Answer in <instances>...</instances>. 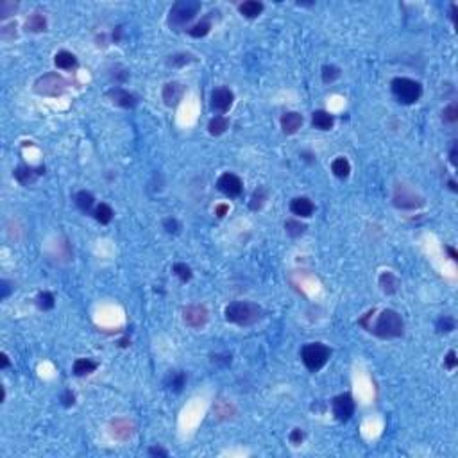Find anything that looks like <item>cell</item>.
Wrapping results in <instances>:
<instances>
[{"label": "cell", "mask_w": 458, "mask_h": 458, "mask_svg": "<svg viewBox=\"0 0 458 458\" xmlns=\"http://www.w3.org/2000/svg\"><path fill=\"white\" fill-rule=\"evenodd\" d=\"M367 330L372 331V333L380 338H397L403 335L405 324L397 312H394V310H383V312L378 315L376 324H374V326H369Z\"/></svg>", "instance_id": "6da1fadb"}, {"label": "cell", "mask_w": 458, "mask_h": 458, "mask_svg": "<svg viewBox=\"0 0 458 458\" xmlns=\"http://www.w3.org/2000/svg\"><path fill=\"white\" fill-rule=\"evenodd\" d=\"M226 320L238 326H251V324L258 322L261 319V308L254 303H246V301H238V303H231L226 306Z\"/></svg>", "instance_id": "7a4b0ae2"}, {"label": "cell", "mask_w": 458, "mask_h": 458, "mask_svg": "<svg viewBox=\"0 0 458 458\" xmlns=\"http://www.w3.org/2000/svg\"><path fill=\"white\" fill-rule=\"evenodd\" d=\"M199 11H201V2H197V0H179L172 6L169 13V25L176 31L183 29L186 23H190L197 16Z\"/></svg>", "instance_id": "3957f363"}, {"label": "cell", "mask_w": 458, "mask_h": 458, "mask_svg": "<svg viewBox=\"0 0 458 458\" xmlns=\"http://www.w3.org/2000/svg\"><path fill=\"white\" fill-rule=\"evenodd\" d=\"M331 356V349L326 347L320 342H313V344H306L301 351V358H303V363L306 365V369L312 370V372H317L320 370L324 365L328 363Z\"/></svg>", "instance_id": "277c9868"}, {"label": "cell", "mask_w": 458, "mask_h": 458, "mask_svg": "<svg viewBox=\"0 0 458 458\" xmlns=\"http://www.w3.org/2000/svg\"><path fill=\"white\" fill-rule=\"evenodd\" d=\"M392 93L401 104H414L421 99L422 88L417 81L408 77H396L390 83Z\"/></svg>", "instance_id": "5b68a950"}, {"label": "cell", "mask_w": 458, "mask_h": 458, "mask_svg": "<svg viewBox=\"0 0 458 458\" xmlns=\"http://www.w3.org/2000/svg\"><path fill=\"white\" fill-rule=\"evenodd\" d=\"M66 88H68V81H65L58 73H47L34 83V92L45 97H59L65 93Z\"/></svg>", "instance_id": "8992f818"}, {"label": "cell", "mask_w": 458, "mask_h": 458, "mask_svg": "<svg viewBox=\"0 0 458 458\" xmlns=\"http://www.w3.org/2000/svg\"><path fill=\"white\" fill-rule=\"evenodd\" d=\"M422 204H424V201L415 192H412L405 184L397 186L396 194H394V206H397L401 209H415V208H421Z\"/></svg>", "instance_id": "52a82bcc"}, {"label": "cell", "mask_w": 458, "mask_h": 458, "mask_svg": "<svg viewBox=\"0 0 458 458\" xmlns=\"http://www.w3.org/2000/svg\"><path fill=\"white\" fill-rule=\"evenodd\" d=\"M217 188H219L220 192H222L224 195H227V197H238L240 194H242V179H240L238 176H235V174H222V176L219 177V181H217Z\"/></svg>", "instance_id": "ba28073f"}, {"label": "cell", "mask_w": 458, "mask_h": 458, "mask_svg": "<svg viewBox=\"0 0 458 458\" xmlns=\"http://www.w3.org/2000/svg\"><path fill=\"white\" fill-rule=\"evenodd\" d=\"M355 414V401L349 394H340L333 399V415L340 422H345Z\"/></svg>", "instance_id": "9c48e42d"}, {"label": "cell", "mask_w": 458, "mask_h": 458, "mask_svg": "<svg viewBox=\"0 0 458 458\" xmlns=\"http://www.w3.org/2000/svg\"><path fill=\"white\" fill-rule=\"evenodd\" d=\"M183 319L190 328H202L208 322V310L202 304H190L183 310Z\"/></svg>", "instance_id": "30bf717a"}, {"label": "cell", "mask_w": 458, "mask_h": 458, "mask_svg": "<svg viewBox=\"0 0 458 458\" xmlns=\"http://www.w3.org/2000/svg\"><path fill=\"white\" fill-rule=\"evenodd\" d=\"M233 100H235V95H233L231 90H227V88L213 90L211 107L215 111H219V113H226V111H229V107L233 106Z\"/></svg>", "instance_id": "8fae6325"}, {"label": "cell", "mask_w": 458, "mask_h": 458, "mask_svg": "<svg viewBox=\"0 0 458 458\" xmlns=\"http://www.w3.org/2000/svg\"><path fill=\"white\" fill-rule=\"evenodd\" d=\"M183 95H184V86L179 85V83H169L163 88V100L170 107L177 106L181 102V99H183Z\"/></svg>", "instance_id": "7c38bea8"}, {"label": "cell", "mask_w": 458, "mask_h": 458, "mask_svg": "<svg viewBox=\"0 0 458 458\" xmlns=\"http://www.w3.org/2000/svg\"><path fill=\"white\" fill-rule=\"evenodd\" d=\"M107 99L120 107H134L136 106V97L132 95V93H129L127 90H122V88L110 90V92H107Z\"/></svg>", "instance_id": "4fadbf2b"}, {"label": "cell", "mask_w": 458, "mask_h": 458, "mask_svg": "<svg viewBox=\"0 0 458 458\" xmlns=\"http://www.w3.org/2000/svg\"><path fill=\"white\" fill-rule=\"evenodd\" d=\"M313 209H315V206H313V202L308 197H295L290 202V211L297 217H303V219L312 217Z\"/></svg>", "instance_id": "5bb4252c"}, {"label": "cell", "mask_w": 458, "mask_h": 458, "mask_svg": "<svg viewBox=\"0 0 458 458\" xmlns=\"http://www.w3.org/2000/svg\"><path fill=\"white\" fill-rule=\"evenodd\" d=\"M110 428H111V435L118 440L131 439L132 432H134V429H132V424L129 421H125V419H115V421H111Z\"/></svg>", "instance_id": "9a60e30c"}, {"label": "cell", "mask_w": 458, "mask_h": 458, "mask_svg": "<svg viewBox=\"0 0 458 458\" xmlns=\"http://www.w3.org/2000/svg\"><path fill=\"white\" fill-rule=\"evenodd\" d=\"M303 125V117L295 111H288L281 117V129L285 134H293Z\"/></svg>", "instance_id": "2e32d148"}, {"label": "cell", "mask_w": 458, "mask_h": 458, "mask_svg": "<svg viewBox=\"0 0 458 458\" xmlns=\"http://www.w3.org/2000/svg\"><path fill=\"white\" fill-rule=\"evenodd\" d=\"M43 172H45V169L34 170L33 167L20 165V167H16V169H15V177L22 184H29V183H33V181L36 179V176H40V174H43Z\"/></svg>", "instance_id": "e0dca14e"}, {"label": "cell", "mask_w": 458, "mask_h": 458, "mask_svg": "<svg viewBox=\"0 0 458 458\" xmlns=\"http://www.w3.org/2000/svg\"><path fill=\"white\" fill-rule=\"evenodd\" d=\"M312 124H313V127L320 129V131H330V129L333 127V124H335V118H333V115H330L328 111L319 110V111L313 113Z\"/></svg>", "instance_id": "ac0fdd59"}, {"label": "cell", "mask_w": 458, "mask_h": 458, "mask_svg": "<svg viewBox=\"0 0 458 458\" xmlns=\"http://www.w3.org/2000/svg\"><path fill=\"white\" fill-rule=\"evenodd\" d=\"M54 63H56V66H58V68H61V70H72V68H75V66H77V58H75L72 52L61 50V52H58V54H56Z\"/></svg>", "instance_id": "d6986e66"}, {"label": "cell", "mask_w": 458, "mask_h": 458, "mask_svg": "<svg viewBox=\"0 0 458 458\" xmlns=\"http://www.w3.org/2000/svg\"><path fill=\"white\" fill-rule=\"evenodd\" d=\"M238 9L246 18H256V16H260L261 11H263V4L258 2V0H247V2L240 4Z\"/></svg>", "instance_id": "ffe728a7"}, {"label": "cell", "mask_w": 458, "mask_h": 458, "mask_svg": "<svg viewBox=\"0 0 458 458\" xmlns=\"http://www.w3.org/2000/svg\"><path fill=\"white\" fill-rule=\"evenodd\" d=\"M227 127H229V120H227L226 117H222V115L213 117L211 120H209V124H208V131H209V134H213V136L224 134Z\"/></svg>", "instance_id": "44dd1931"}, {"label": "cell", "mask_w": 458, "mask_h": 458, "mask_svg": "<svg viewBox=\"0 0 458 458\" xmlns=\"http://www.w3.org/2000/svg\"><path fill=\"white\" fill-rule=\"evenodd\" d=\"M95 369H97V363L88 358L75 360V363H73V374L75 376H86V374H92Z\"/></svg>", "instance_id": "7402d4cb"}, {"label": "cell", "mask_w": 458, "mask_h": 458, "mask_svg": "<svg viewBox=\"0 0 458 458\" xmlns=\"http://www.w3.org/2000/svg\"><path fill=\"white\" fill-rule=\"evenodd\" d=\"M184 383H186V376H184V372H181V370L170 372L169 378H167V387H169L170 390H174V392H181Z\"/></svg>", "instance_id": "603a6c76"}, {"label": "cell", "mask_w": 458, "mask_h": 458, "mask_svg": "<svg viewBox=\"0 0 458 458\" xmlns=\"http://www.w3.org/2000/svg\"><path fill=\"white\" fill-rule=\"evenodd\" d=\"M397 278L392 274V272H383V274L380 276V286L381 290L385 293H394L397 290Z\"/></svg>", "instance_id": "cb8c5ba5"}, {"label": "cell", "mask_w": 458, "mask_h": 458, "mask_svg": "<svg viewBox=\"0 0 458 458\" xmlns=\"http://www.w3.org/2000/svg\"><path fill=\"white\" fill-rule=\"evenodd\" d=\"M75 204H77V208L81 209V211L88 213L90 209L93 208V204H95V197H93L90 192L83 190V192H79V194L75 195Z\"/></svg>", "instance_id": "d4e9b609"}, {"label": "cell", "mask_w": 458, "mask_h": 458, "mask_svg": "<svg viewBox=\"0 0 458 458\" xmlns=\"http://www.w3.org/2000/svg\"><path fill=\"white\" fill-rule=\"evenodd\" d=\"M331 172L337 177H340V179H345L349 176V172H351V165H349V161L345 158H337L331 163Z\"/></svg>", "instance_id": "484cf974"}, {"label": "cell", "mask_w": 458, "mask_h": 458, "mask_svg": "<svg viewBox=\"0 0 458 458\" xmlns=\"http://www.w3.org/2000/svg\"><path fill=\"white\" fill-rule=\"evenodd\" d=\"M25 29L31 31V33H41V31L47 29V20H45L43 15H33L27 18L25 22Z\"/></svg>", "instance_id": "4316f807"}, {"label": "cell", "mask_w": 458, "mask_h": 458, "mask_svg": "<svg viewBox=\"0 0 458 458\" xmlns=\"http://www.w3.org/2000/svg\"><path fill=\"white\" fill-rule=\"evenodd\" d=\"M93 215H95V220L100 224H110L111 219H113V209H111V206L107 204H99L95 208V211H93Z\"/></svg>", "instance_id": "83f0119b"}, {"label": "cell", "mask_w": 458, "mask_h": 458, "mask_svg": "<svg viewBox=\"0 0 458 458\" xmlns=\"http://www.w3.org/2000/svg\"><path fill=\"white\" fill-rule=\"evenodd\" d=\"M36 304H38V308L45 312V310L54 308L56 299L50 292H41V293H38V297H36Z\"/></svg>", "instance_id": "f1b7e54d"}, {"label": "cell", "mask_w": 458, "mask_h": 458, "mask_svg": "<svg viewBox=\"0 0 458 458\" xmlns=\"http://www.w3.org/2000/svg\"><path fill=\"white\" fill-rule=\"evenodd\" d=\"M209 29H211V23H209L208 20H201L199 23H195L194 27L188 29V34L194 36V38H202V36H206V34L209 33Z\"/></svg>", "instance_id": "f546056e"}, {"label": "cell", "mask_w": 458, "mask_h": 458, "mask_svg": "<svg viewBox=\"0 0 458 458\" xmlns=\"http://www.w3.org/2000/svg\"><path fill=\"white\" fill-rule=\"evenodd\" d=\"M340 77V68L335 65H324L322 66V81L326 83H333Z\"/></svg>", "instance_id": "4dcf8cb0"}, {"label": "cell", "mask_w": 458, "mask_h": 458, "mask_svg": "<svg viewBox=\"0 0 458 458\" xmlns=\"http://www.w3.org/2000/svg\"><path fill=\"white\" fill-rule=\"evenodd\" d=\"M442 120L446 122V124H454V122L458 120V104L456 102H451L449 106L444 107Z\"/></svg>", "instance_id": "1f68e13d"}, {"label": "cell", "mask_w": 458, "mask_h": 458, "mask_svg": "<svg viewBox=\"0 0 458 458\" xmlns=\"http://www.w3.org/2000/svg\"><path fill=\"white\" fill-rule=\"evenodd\" d=\"M265 201H267V190L265 188H258L253 194V199H251V209H254V211L260 209L265 204Z\"/></svg>", "instance_id": "d6a6232c"}, {"label": "cell", "mask_w": 458, "mask_h": 458, "mask_svg": "<svg viewBox=\"0 0 458 458\" xmlns=\"http://www.w3.org/2000/svg\"><path fill=\"white\" fill-rule=\"evenodd\" d=\"M285 229L286 233H288L290 236H299L304 233V229H306V226L301 222H297V220H286L285 222Z\"/></svg>", "instance_id": "836d02e7"}, {"label": "cell", "mask_w": 458, "mask_h": 458, "mask_svg": "<svg viewBox=\"0 0 458 458\" xmlns=\"http://www.w3.org/2000/svg\"><path fill=\"white\" fill-rule=\"evenodd\" d=\"M454 330V319L453 317H440L437 320V331L439 333H449V331Z\"/></svg>", "instance_id": "e575fe53"}, {"label": "cell", "mask_w": 458, "mask_h": 458, "mask_svg": "<svg viewBox=\"0 0 458 458\" xmlns=\"http://www.w3.org/2000/svg\"><path fill=\"white\" fill-rule=\"evenodd\" d=\"M174 272H176V276L183 283H186V281H190L192 279V268L188 267L186 263H176L174 265Z\"/></svg>", "instance_id": "d590c367"}, {"label": "cell", "mask_w": 458, "mask_h": 458, "mask_svg": "<svg viewBox=\"0 0 458 458\" xmlns=\"http://www.w3.org/2000/svg\"><path fill=\"white\" fill-rule=\"evenodd\" d=\"M192 61V56L188 54H176V56H170L169 59V65L170 66H183L186 65V63Z\"/></svg>", "instance_id": "8d00e7d4"}, {"label": "cell", "mask_w": 458, "mask_h": 458, "mask_svg": "<svg viewBox=\"0 0 458 458\" xmlns=\"http://www.w3.org/2000/svg\"><path fill=\"white\" fill-rule=\"evenodd\" d=\"M15 11H16L15 2H8V0H6V2L0 4V16H2V18H8V16L13 15Z\"/></svg>", "instance_id": "74e56055"}, {"label": "cell", "mask_w": 458, "mask_h": 458, "mask_svg": "<svg viewBox=\"0 0 458 458\" xmlns=\"http://www.w3.org/2000/svg\"><path fill=\"white\" fill-rule=\"evenodd\" d=\"M163 227H165L169 233H177L179 231V222L176 219H165L163 220Z\"/></svg>", "instance_id": "f35d334b"}, {"label": "cell", "mask_w": 458, "mask_h": 458, "mask_svg": "<svg viewBox=\"0 0 458 458\" xmlns=\"http://www.w3.org/2000/svg\"><path fill=\"white\" fill-rule=\"evenodd\" d=\"M456 353L454 351H449L447 353V356L444 358V365H446V369H454L456 367Z\"/></svg>", "instance_id": "ab89813d"}, {"label": "cell", "mask_w": 458, "mask_h": 458, "mask_svg": "<svg viewBox=\"0 0 458 458\" xmlns=\"http://www.w3.org/2000/svg\"><path fill=\"white\" fill-rule=\"evenodd\" d=\"M303 439H304V433L301 432L299 428H295L292 433H290V442L295 444V446H299V444L303 442Z\"/></svg>", "instance_id": "60d3db41"}, {"label": "cell", "mask_w": 458, "mask_h": 458, "mask_svg": "<svg viewBox=\"0 0 458 458\" xmlns=\"http://www.w3.org/2000/svg\"><path fill=\"white\" fill-rule=\"evenodd\" d=\"M73 399H75V397H73V394L70 392V390H66V392L63 394V397H61V401H63V405H65V407H72Z\"/></svg>", "instance_id": "b9f144b4"}, {"label": "cell", "mask_w": 458, "mask_h": 458, "mask_svg": "<svg viewBox=\"0 0 458 458\" xmlns=\"http://www.w3.org/2000/svg\"><path fill=\"white\" fill-rule=\"evenodd\" d=\"M229 211V204H219L215 208V215L219 217V219H222V217H226V213Z\"/></svg>", "instance_id": "7bdbcfd3"}, {"label": "cell", "mask_w": 458, "mask_h": 458, "mask_svg": "<svg viewBox=\"0 0 458 458\" xmlns=\"http://www.w3.org/2000/svg\"><path fill=\"white\" fill-rule=\"evenodd\" d=\"M149 454H152V456H169V453H167L163 447H150L149 449Z\"/></svg>", "instance_id": "ee69618b"}, {"label": "cell", "mask_w": 458, "mask_h": 458, "mask_svg": "<svg viewBox=\"0 0 458 458\" xmlns=\"http://www.w3.org/2000/svg\"><path fill=\"white\" fill-rule=\"evenodd\" d=\"M449 161H451V165H454V167H456V145H453V147H451V152H449Z\"/></svg>", "instance_id": "f6af8a7d"}, {"label": "cell", "mask_w": 458, "mask_h": 458, "mask_svg": "<svg viewBox=\"0 0 458 458\" xmlns=\"http://www.w3.org/2000/svg\"><path fill=\"white\" fill-rule=\"evenodd\" d=\"M0 285H2V299H4V297H8V293H9V283L2 281Z\"/></svg>", "instance_id": "bcb514c9"}, {"label": "cell", "mask_w": 458, "mask_h": 458, "mask_svg": "<svg viewBox=\"0 0 458 458\" xmlns=\"http://www.w3.org/2000/svg\"><path fill=\"white\" fill-rule=\"evenodd\" d=\"M446 251H447V254H449V256H451V260H458V254H456V251H454L453 247L447 246V247H446Z\"/></svg>", "instance_id": "7dc6e473"}, {"label": "cell", "mask_w": 458, "mask_h": 458, "mask_svg": "<svg viewBox=\"0 0 458 458\" xmlns=\"http://www.w3.org/2000/svg\"><path fill=\"white\" fill-rule=\"evenodd\" d=\"M9 365V360H8V355H2V369H6V367Z\"/></svg>", "instance_id": "c3c4849f"}, {"label": "cell", "mask_w": 458, "mask_h": 458, "mask_svg": "<svg viewBox=\"0 0 458 458\" xmlns=\"http://www.w3.org/2000/svg\"><path fill=\"white\" fill-rule=\"evenodd\" d=\"M449 188H451V190H453V192H456V190H458V188H456V183H454L453 179L449 181Z\"/></svg>", "instance_id": "681fc988"}]
</instances>
